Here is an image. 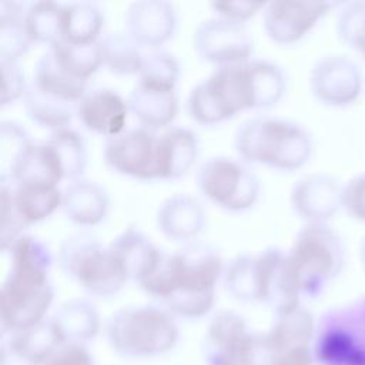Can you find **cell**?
Returning <instances> with one entry per match:
<instances>
[{
    "mask_svg": "<svg viewBox=\"0 0 365 365\" xmlns=\"http://www.w3.org/2000/svg\"><path fill=\"white\" fill-rule=\"evenodd\" d=\"M177 11L170 1H134L125 11V33L144 50H157L175 33Z\"/></svg>",
    "mask_w": 365,
    "mask_h": 365,
    "instance_id": "obj_17",
    "label": "cell"
},
{
    "mask_svg": "<svg viewBox=\"0 0 365 365\" xmlns=\"http://www.w3.org/2000/svg\"><path fill=\"white\" fill-rule=\"evenodd\" d=\"M63 3L34 1L27 6L24 16L26 33L33 44H53L61 41Z\"/></svg>",
    "mask_w": 365,
    "mask_h": 365,
    "instance_id": "obj_31",
    "label": "cell"
},
{
    "mask_svg": "<svg viewBox=\"0 0 365 365\" xmlns=\"http://www.w3.org/2000/svg\"><path fill=\"white\" fill-rule=\"evenodd\" d=\"M224 269L225 262L217 248L194 241L173 252L164 251L138 287L177 319H201L214 309Z\"/></svg>",
    "mask_w": 365,
    "mask_h": 365,
    "instance_id": "obj_2",
    "label": "cell"
},
{
    "mask_svg": "<svg viewBox=\"0 0 365 365\" xmlns=\"http://www.w3.org/2000/svg\"><path fill=\"white\" fill-rule=\"evenodd\" d=\"M104 161L114 173L138 180L160 181V131L144 127L127 128L106 140Z\"/></svg>",
    "mask_w": 365,
    "mask_h": 365,
    "instance_id": "obj_9",
    "label": "cell"
},
{
    "mask_svg": "<svg viewBox=\"0 0 365 365\" xmlns=\"http://www.w3.org/2000/svg\"><path fill=\"white\" fill-rule=\"evenodd\" d=\"M241 365H277V355L267 332H254L250 335Z\"/></svg>",
    "mask_w": 365,
    "mask_h": 365,
    "instance_id": "obj_39",
    "label": "cell"
},
{
    "mask_svg": "<svg viewBox=\"0 0 365 365\" xmlns=\"http://www.w3.org/2000/svg\"><path fill=\"white\" fill-rule=\"evenodd\" d=\"M110 348L121 356L147 359L171 352L180 339L177 318L160 304L128 305L104 324Z\"/></svg>",
    "mask_w": 365,
    "mask_h": 365,
    "instance_id": "obj_5",
    "label": "cell"
},
{
    "mask_svg": "<svg viewBox=\"0 0 365 365\" xmlns=\"http://www.w3.org/2000/svg\"><path fill=\"white\" fill-rule=\"evenodd\" d=\"M104 13L88 1L63 3L61 41L70 44L97 43L103 36Z\"/></svg>",
    "mask_w": 365,
    "mask_h": 365,
    "instance_id": "obj_27",
    "label": "cell"
},
{
    "mask_svg": "<svg viewBox=\"0 0 365 365\" xmlns=\"http://www.w3.org/2000/svg\"><path fill=\"white\" fill-rule=\"evenodd\" d=\"M362 86L364 77L358 64L341 54L321 57L309 73L312 96L329 107H346L355 103Z\"/></svg>",
    "mask_w": 365,
    "mask_h": 365,
    "instance_id": "obj_11",
    "label": "cell"
},
{
    "mask_svg": "<svg viewBox=\"0 0 365 365\" xmlns=\"http://www.w3.org/2000/svg\"><path fill=\"white\" fill-rule=\"evenodd\" d=\"M63 215L77 227L90 228L103 222L110 210V197L103 185L87 178L70 181L63 190Z\"/></svg>",
    "mask_w": 365,
    "mask_h": 365,
    "instance_id": "obj_20",
    "label": "cell"
},
{
    "mask_svg": "<svg viewBox=\"0 0 365 365\" xmlns=\"http://www.w3.org/2000/svg\"><path fill=\"white\" fill-rule=\"evenodd\" d=\"M131 115L140 127L163 131L173 125L180 111L177 88L137 81L128 96Z\"/></svg>",
    "mask_w": 365,
    "mask_h": 365,
    "instance_id": "obj_18",
    "label": "cell"
},
{
    "mask_svg": "<svg viewBox=\"0 0 365 365\" xmlns=\"http://www.w3.org/2000/svg\"><path fill=\"white\" fill-rule=\"evenodd\" d=\"M255 264L261 304L268 305L274 314L301 305L302 295L284 250L268 247L255 254Z\"/></svg>",
    "mask_w": 365,
    "mask_h": 365,
    "instance_id": "obj_13",
    "label": "cell"
},
{
    "mask_svg": "<svg viewBox=\"0 0 365 365\" xmlns=\"http://www.w3.org/2000/svg\"><path fill=\"white\" fill-rule=\"evenodd\" d=\"M178 77L180 64L175 56L161 48L148 50L145 53V60L138 74V81L175 88Z\"/></svg>",
    "mask_w": 365,
    "mask_h": 365,
    "instance_id": "obj_35",
    "label": "cell"
},
{
    "mask_svg": "<svg viewBox=\"0 0 365 365\" xmlns=\"http://www.w3.org/2000/svg\"><path fill=\"white\" fill-rule=\"evenodd\" d=\"M339 38L365 58V1L345 4L336 17Z\"/></svg>",
    "mask_w": 365,
    "mask_h": 365,
    "instance_id": "obj_36",
    "label": "cell"
},
{
    "mask_svg": "<svg viewBox=\"0 0 365 365\" xmlns=\"http://www.w3.org/2000/svg\"><path fill=\"white\" fill-rule=\"evenodd\" d=\"M359 259L365 269V237L361 240V244H359Z\"/></svg>",
    "mask_w": 365,
    "mask_h": 365,
    "instance_id": "obj_44",
    "label": "cell"
},
{
    "mask_svg": "<svg viewBox=\"0 0 365 365\" xmlns=\"http://www.w3.org/2000/svg\"><path fill=\"white\" fill-rule=\"evenodd\" d=\"M197 56L217 67L234 66L252 58L254 41L245 24L211 17L201 21L192 36Z\"/></svg>",
    "mask_w": 365,
    "mask_h": 365,
    "instance_id": "obj_10",
    "label": "cell"
},
{
    "mask_svg": "<svg viewBox=\"0 0 365 365\" xmlns=\"http://www.w3.org/2000/svg\"><path fill=\"white\" fill-rule=\"evenodd\" d=\"M31 84L50 97L76 106L90 90L88 81L70 74L54 60L48 50L37 60Z\"/></svg>",
    "mask_w": 365,
    "mask_h": 365,
    "instance_id": "obj_26",
    "label": "cell"
},
{
    "mask_svg": "<svg viewBox=\"0 0 365 365\" xmlns=\"http://www.w3.org/2000/svg\"><path fill=\"white\" fill-rule=\"evenodd\" d=\"M200 154L197 134L187 127L171 125L160 131V181L185 175Z\"/></svg>",
    "mask_w": 365,
    "mask_h": 365,
    "instance_id": "obj_22",
    "label": "cell"
},
{
    "mask_svg": "<svg viewBox=\"0 0 365 365\" xmlns=\"http://www.w3.org/2000/svg\"><path fill=\"white\" fill-rule=\"evenodd\" d=\"M33 140L27 131L14 121H1L0 125V157H1V174L6 173L16 158Z\"/></svg>",
    "mask_w": 365,
    "mask_h": 365,
    "instance_id": "obj_37",
    "label": "cell"
},
{
    "mask_svg": "<svg viewBox=\"0 0 365 365\" xmlns=\"http://www.w3.org/2000/svg\"><path fill=\"white\" fill-rule=\"evenodd\" d=\"M284 70L269 60L217 67L197 83L185 103L187 113L200 125H218L244 111L274 107L285 94Z\"/></svg>",
    "mask_w": 365,
    "mask_h": 365,
    "instance_id": "obj_1",
    "label": "cell"
},
{
    "mask_svg": "<svg viewBox=\"0 0 365 365\" xmlns=\"http://www.w3.org/2000/svg\"><path fill=\"white\" fill-rule=\"evenodd\" d=\"M222 284L234 299L259 302L255 254H238L225 262Z\"/></svg>",
    "mask_w": 365,
    "mask_h": 365,
    "instance_id": "obj_33",
    "label": "cell"
},
{
    "mask_svg": "<svg viewBox=\"0 0 365 365\" xmlns=\"http://www.w3.org/2000/svg\"><path fill=\"white\" fill-rule=\"evenodd\" d=\"M252 331L245 318L232 309H220L208 321L201 344L205 365H241Z\"/></svg>",
    "mask_w": 365,
    "mask_h": 365,
    "instance_id": "obj_14",
    "label": "cell"
},
{
    "mask_svg": "<svg viewBox=\"0 0 365 365\" xmlns=\"http://www.w3.org/2000/svg\"><path fill=\"white\" fill-rule=\"evenodd\" d=\"M27 117L38 127L50 133L68 128L77 117V106L64 103L38 91L31 83L23 98Z\"/></svg>",
    "mask_w": 365,
    "mask_h": 365,
    "instance_id": "obj_29",
    "label": "cell"
},
{
    "mask_svg": "<svg viewBox=\"0 0 365 365\" xmlns=\"http://www.w3.org/2000/svg\"><path fill=\"white\" fill-rule=\"evenodd\" d=\"M234 148L238 158L247 164L289 173L309 161L314 143L309 133L298 123L259 114L237 128Z\"/></svg>",
    "mask_w": 365,
    "mask_h": 365,
    "instance_id": "obj_4",
    "label": "cell"
},
{
    "mask_svg": "<svg viewBox=\"0 0 365 365\" xmlns=\"http://www.w3.org/2000/svg\"><path fill=\"white\" fill-rule=\"evenodd\" d=\"M47 50L63 68L86 81H88L103 67L98 41L91 44H70L58 41Z\"/></svg>",
    "mask_w": 365,
    "mask_h": 365,
    "instance_id": "obj_34",
    "label": "cell"
},
{
    "mask_svg": "<svg viewBox=\"0 0 365 365\" xmlns=\"http://www.w3.org/2000/svg\"><path fill=\"white\" fill-rule=\"evenodd\" d=\"M57 258L61 271L93 297H113L130 281L110 245L87 232L68 235Z\"/></svg>",
    "mask_w": 365,
    "mask_h": 365,
    "instance_id": "obj_6",
    "label": "cell"
},
{
    "mask_svg": "<svg viewBox=\"0 0 365 365\" xmlns=\"http://www.w3.org/2000/svg\"><path fill=\"white\" fill-rule=\"evenodd\" d=\"M205 217L200 200L188 194H174L160 204L155 221L165 238L184 245L194 242L204 231Z\"/></svg>",
    "mask_w": 365,
    "mask_h": 365,
    "instance_id": "obj_19",
    "label": "cell"
},
{
    "mask_svg": "<svg viewBox=\"0 0 365 365\" xmlns=\"http://www.w3.org/2000/svg\"><path fill=\"white\" fill-rule=\"evenodd\" d=\"M50 318L66 344L87 345L104 328L96 305L86 298H73L61 302Z\"/></svg>",
    "mask_w": 365,
    "mask_h": 365,
    "instance_id": "obj_24",
    "label": "cell"
},
{
    "mask_svg": "<svg viewBox=\"0 0 365 365\" xmlns=\"http://www.w3.org/2000/svg\"><path fill=\"white\" fill-rule=\"evenodd\" d=\"M130 114L128 100L108 87L90 88L77 104V118L81 125L106 140L127 130Z\"/></svg>",
    "mask_w": 365,
    "mask_h": 365,
    "instance_id": "obj_15",
    "label": "cell"
},
{
    "mask_svg": "<svg viewBox=\"0 0 365 365\" xmlns=\"http://www.w3.org/2000/svg\"><path fill=\"white\" fill-rule=\"evenodd\" d=\"M328 1H269L262 10V24L269 40L281 46L301 41L329 13Z\"/></svg>",
    "mask_w": 365,
    "mask_h": 365,
    "instance_id": "obj_12",
    "label": "cell"
},
{
    "mask_svg": "<svg viewBox=\"0 0 365 365\" xmlns=\"http://www.w3.org/2000/svg\"><path fill=\"white\" fill-rule=\"evenodd\" d=\"M342 208L355 220L365 222V173L342 185Z\"/></svg>",
    "mask_w": 365,
    "mask_h": 365,
    "instance_id": "obj_40",
    "label": "cell"
},
{
    "mask_svg": "<svg viewBox=\"0 0 365 365\" xmlns=\"http://www.w3.org/2000/svg\"><path fill=\"white\" fill-rule=\"evenodd\" d=\"M1 67V106L6 107L9 104H13L14 101L24 98L29 83L26 81L24 73L19 66V61L11 60H0Z\"/></svg>",
    "mask_w": 365,
    "mask_h": 365,
    "instance_id": "obj_38",
    "label": "cell"
},
{
    "mask_svg": "<svg viewBox=\"0 0 365 365\" xmlns=\"http://www.w3.org/2000/svg\"><path fill=\"white\" fill-rule=\"evenodd\" d=\"M289 201L307 224H327L342 207V185L331 175L309 174L294 184Z\"/></svg>",
    "mask_w": 365,
    "mask_h": 365,
    "instance_id": "obj_16",
    "label": "cell"
},
{
    "mask_svg": "<svg viewBox=\"0 0 365 365\" xmlns=\"http://www.w3.org/2000/svg\"><path fill=\"white\" fill-rule=\"evenodd\" d=\"M0 365H33L31 362H29L27 359H24L23 356L17 355L16 352H13L9 346H6L4 344H1V349H0Z\"/></svg>",
    "mask_w": 365,
    "mask_h": 365,
    "instance_id": "obj_43",
    "label": "cell"
},
{
    "mask_svg": "<svg viewBox=\"0 0 365 365\" xmlns=\"http://www.w3.org/2000/svg\"><path fill=\"white\" fill-rule=\"evenodd\" d=\"M3 254L10 262L0 289L1 335H7L50 317L54 302L53 254L46 242L30 234L19 237Z\"/></svg>",
    "mask_w": 365,
    "mask_h": 365,
    "instance_id": "obj_3",
    "label": "cell"
},
{
    "mask_svg": "<svg viewBox=\"0 0 365 365\" xmlns=\"http://www.w3.org/2000/svg\"><path fill=\"white\" fill-rule=\"evenodd\" d=\"M103 57V67L115 76H137L140 74L145 50L138 46L125 31L106 33L98 40Z\"/></svg>",
    "mask_w": 365,
    "mask_h": 365,
    "instance_id": "obj_28",
    "label": "cell"
},
{
    "mask_svg": "<svg viewBox=\"0 0 365 365\" xmlns=\"http://www.w3.org/2000/svg\"><path fill=\"white\" fill-rule=\"evenodd\" d=\"M265 3L255 1H215L211 3V9L217 17L230 20L234 23L245 24L257 13H262Z\"/></svg>",
    "mask_w": 365,
    "mask_h": 365,
    "instance_id": "obj_41",
    "label": "cell"
},
{
    "mask_svg": "<svg viewBox=\"0 0 365 365\" xmlns=\"http://www.w3.org/2000/svg\"><path fill=\"white\" fill-rule=\"evenodd\" d=\"M108 245L128 279L137 284L151 274L164 252L137 227L124 228Z\"/></svg>",
    "mask_w": 365,
    "mask_h": 365,
    "instance_id": "obj_21",
    "label": "cell"
},
{
    "mask_svg": "<svg viewBox=\"0 0 365 365\" xmlns=\"http://www.w3.org/2000/svg\"><path fill=\"white\" fill-rule=\"evenodd\" d=\"M315 334V319L302 305L274 314V321L267 331L277 358L288 352L314 348Z\"/></svg>",
    "mask_w": 365,
    "mask_h": 365,
    "instance_id": "obj_23",
    "label": "cell"
},
{
    "mask_svg": "<svg viewBox=\"0 0 365 365\" xmlns=\"http://www.w3.org/2000/svg\"><path fill=\"white\" fill-rule=\"evenodd\" d=\"M43 365H96V361L87 345L64 344Z\"/></svg>",
    "mask_w": 365,
    "mask_h": 365,
    "instance_id": "obj_42",
    "label": "cell"
},
{
    "mask_svg": "<svg viewBox=\"0 0 365 365\" xmlns=\"http://www.w3.org/2000/svg\"><path fill=\"white\" fill-rule=\"evenodd\" d=\"M1 344L33 365H43L66 342L58 328L48 317L43 322L24 331L1 335Z\"/></svg>",
    "mask_w": 365,
    "mask_h": 365,
    "instance_id": "obj_25",
    "label": "cell"
},
{
    "mask_svg": "<svg viewBox=\"0 0 365 365\" xmlns=\"http://www.w3.org/2000/svg\"><path fill=\"white\" fill-rule=\"evenodd\" d=\"M46 141L54 150L66 181L81 178L87 167V145L81 134L71 127L50 133Z\"/></svg>",
    "mask_w": 365,
    "mask_h": 365,
    "instance_id": "obj_32",
    "label": "cell"
},
{
    "mask_svg": "<svg viewBox=\"0 0 365 365\" xmlns=\"http://www.w3.org/2000/svg\"><path fill=\"white\" fill-rule=\"evenodd\" d=\"M27 6L21 1H0V60L19 61L33 46L24 27Z\"/></svg>",
    "mask_w": 365,
    "mask_h": 365,
    "instance_id": "obj_30",
    "label": "cell"
},
{
    "mask_svg": "<svg viewBox=\"0 0 365 365\" xmlns=\"http://www.w3.org/2000/svg\"><path fill=\"white\" fill-rule=\"evenodd\" d=\"M200 194L228 212H244L255 205L261 182L250 164L241 158L215 155L200 164L195 173Z\"/></svg>",
    "mask_w": 365,
    "mask_h": 365,
    "instance_id": "obj_8",
    "label": "cell"
},
{
    "mask_svg": "<svg viewBox=\"0 0 365 365\" xmlns=\"http://www.w3.org/2000/svg\"><path fill=\"white\" fill-rule=\"evenodd\" d=\"M287 258L302 298H315L339 274L344 247L327 224H305L287 251Z\"/></svg>",
    "mask_w": 365,
    "mask_h": 365,
    "instance_id": "obj_7",
    "label": "cell"
}]
</instances>
